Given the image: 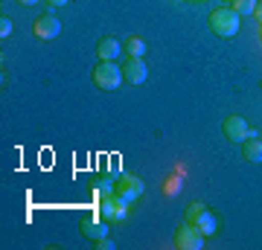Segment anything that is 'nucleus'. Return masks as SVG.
Wrapping results in <instances>:
<instances>
[{
  "mask_svg": "<svg viewBox=\"0 0 262 250\" xmlns=\"http://www.w3.org/2000/svg\"><path fill=\"white\" fill-rule=\"evenodd\" d=\"M99 215L105 221H122L128 215V201L120 198V195H108V198H99Z\"/></svg>",
  "mask_w": 262,
  "mask_h": 250,
  "instance_id": "nucleus-6",
  "label": "nucleus"
},
{
  "mask_svg": "<svg viewBox=\"0 0 262 250\" xmlns=\"http://www.w3.org/2000/svg\"><path fill=\"white\" fill-rule=\"evenodd\" d=\"M143 189H146V186H143V180L140 177H134V175H125V172H120V175H117V184H114V195H120V198H125V201H137V198H140L143 195Z\"/></svg>",
  "mask_w": 262,
  "mask_h": 250,
  "instance_id": "nucleus-5",
  "label": "nucleus"
},
{
  "mask_svg": "<svg viewBox=\"0 0 262 250\" xmlns=\"http://www.w3.org/2000/svg\"><path fill=\"white\" fill-rule=\"evenodd\" d=\"M230 3H233V0H230Z\"/></svg>",
  "mask_w": 262,
  "mask_h": 250,
  "instance_id": "nucleus-21",
  "label": "nucleus"
},
{
  "mask_svg": "<svg viewBox=\"0 0 262 250\" xmlns=\"http://www.w3.org/2000/svg\"><path fill=\"white\" fill-rule=\"evenodd\" d=\"M242 154H245V160H248V163H262V140L248 137L242 143Z\"/></svg>",
  "mask_w": 262,
  "mask_h": 250,
  "instance_id": "nucleus-12",
  "label": "nucleus"
},
{
  "mask_svg": "<svg viewBox=\"0 0 262 250\" xmlns=\"http://www.w3.org/2000/svg\"><path fill=\"white\" fill-rule=\"evenodd\" d=\"M94 84L99 90H117L122 84V67H117L114 61H99L94 67Z\"/></svg>",
  "mask_w": 262,
  "mask_h": 250,
  "instance_id": "nucleus-2",
  "label": "nucleus"
},
{
  "mask_svg": "<svg viewBox=\"0 0 262 250\" xmlns=\"http://www.w3.org/2000/svg\"><path fill=\"white\" fill-rule=\"evenodd\" d=\"M9 32H12V20L6 18V15H3V18H0V35L6 38V35H9Z\"/></svg>",
  "mask_w": 262,
  "mask_h": 250,
  "instance_id": "nucleus-16",
  "label": "nucleus"
},
{
  "mask_svg": "<svg viewBox=\"0 0 262 250\" xmlns=\"http://www.w3.org/2000/svg\"><path fill=\"white\" fill-rule=\"evenodd\" d=\"M82 233L91 241H99V239L108 236V221H105L102 215H96V218H84V221H82Z\"/></svg>",
  "mask_w": 262,
  "mask_h": 250,
  "instance_id": "nucleus-10",
  "label": "nucleus"
},
{
  "mask_svg": "<svg viewBox=\"0 0 262 250\" xmlns=\"http://www.w3.org/2000/svg\"><path fill=\"white\" fill-rule=\"evenodd\" d=\"M253 15H256V20L262 24V0H256V12H253Z\"/></svg>",
  "mask_w": 262,
  "mask_h": 250,
  "instance_id": "nucleus-18",
  "label": "nucleus"
},
{
  "mask_svg": "<svg viewBox=\"0 0 262 250\" xmlns=\"http://www.w3.org/2000/svg\"><path fill=\"white\" fill-rule=\"evenodd\" d=\"M187 221L192 224V227H198V230L204 233V236H215V215L207 210L204 204H189L187 207Z\"/></svg>",
  "mask_w": 262,
  "mask_h": 250,
  "instance_id": "nucleus-4",
  "label": "nucleus"
},
{
  "mask_svg": "<svg viewBox=\"0 0 262 250\" xmlns=\"http://www.w3.org/2000/svg\"><path fill=\"white\" fill-rule=\"evenodd\" d=\"M47 3H50V6H64L67 0H47Z\"/></svg>",
  "mask_w": 262,
  "mask_h": 250,
  "instance_id": "nucleus-20",
  "label": "nucleus"
},
{
  "mask_svg": "<svg viewBox=\"0 0 262 250\" xmlns=\"http://www.w3.org/2000/svg\"><path fill=\"white\" fill-rule=\"evenodd\" d=\"M122 47H125V53H128V56H134V58L146 56V41H143V38H128Z\"/></svg>",
  "mask_w": 262,
  "mask_h": 250,
  "instance_id": "nucleus-13",
  "label": "nucleus"
},
{
  "mask_svg": "<svg viewBox=\"0 0 262 250\" xmlns=\"http://www.w3.org/2000/svg\"><path fill=\"white\" fill-rule=\"evenodd\" d=\"M18 3H20V6H35L38 0H18Z\"/></svg>",
  "mask_w": 262,
  "mask_h": 250,
  "instance_id": "nucleus-19",
  "label": "nucleus"
},
{
  "mask_svg": "<svg viewBox=\"0 0 262 250\" xmlns=\"http://www.w3.org/2000/svg\"><path fill=\"white\" fill-rule=\"evenodd\" d=\"M94 244H96L99 250H114V241L108 239V236H105V239H99V241H94Z\"/></svg>",
  "mask_w": 262,
  "mask_h": 250,
  "instance_id": "nucleus-17",
  "label": "nucleus"
},
{
  "mask_svg": "<svg viewBox=\"0 0 262 250\" xmlns=\"http://www.w3.org/2000/svg\"><path fill=\"white\" fill-rule=\"evenodd\" d=\"M114 184H117V175L96 180V195H99V198H108V195H114Z\"/></svg>",
  "mask_w": 262,
  "mask_h": 250,
  "instance_id": "nucleus-14",
  "label": "nucleus"
},
{
  "mask_svg": "<svg viewBox=\"0 0 262 250\" xmlns=\"http://www.w3.org/2000/svg\"><path fill=\"white\" fill-rule=\"evenodd\" d=\"M204 239H207L204 233L198 230V227H192L189 221H184L178 230H175V236H172V241H175L178 250H201L204 247Z\"/></svg>",
  "mask_w": 262,
  "mask_h": 250,
  "instance_id": "nucleus-3",
  "label": "nucleus"
},
{
  "mask_svg": "<svg viewBox=\"0 0 262 250\" xmlns=\"http://www.w3.org/2000/svg\"><path fill=\"white\" fill-rule=\"evenodd\" d=\"M32 32H35L38 38H44V41H50V38H56L58 32H61V20L53 15V12H47V15H41V18L32 24Z\"/></svg>",
  "mask_w": 262,
  "mask_h": 250,
  "instance_id": "nucleus-9",
  "label": "nucleus"
},
{
  "mask_svg": "<svg viewBox=\"0 0 262 250\" xmlns=\"http://www.w3.org/2000/svg\"><path fill=\"white\" fill-rule=\"evenodd\" d=\"M122 79H125L128 84H143L146 79H149V67H146V61L131 56L128 61L122 64Z\"/></svg>",
  "mask_w": 262,
  "mask_h": 250,
  "instance_id": "nucleus-8",
  "label": "nucleus"
},
{
  "mask_svg": "<svg viewBox=\"0 0 262 250\" xmlns=\"http://www.w3.org/2000/svg\"><path fill=\"white\" fill-rule=\"evenodd\" d=\"M239 27H242V15L233 6H222V9H215L210 15V29L219 38H233L239 32Z\"/></svg>",
  "mask_w": 262,
  "mask_h": 250,
  "instance_id": "nucleus-1",
  "label": "nucleus"
},
{
  "mask_svg": "<svg viewBox=\"0 0 262 250\" xmlns=\"http://www.w3.org/2000/svg\"><path fill=\"white\" fill-rule=\"evenodd\" d=\"M225 137L230 140V143H239V140H248V137H256V131L248 125V120L245 117H239V113H230L225 120Z\"/></svg>",
  "mask_w": 262,
  "mask_h": 250,
  "instance_id": "nucleus-7",
  "label": "nucleus"
},
{
  "mask_svg": "<svg viewBox=\"0 0 262 250\" xmlns=\"http://www.w3.org/2000/svg\"><path fill=\"white\" fill-rule=\"evenodd\" d=\"M230 6H233V9L245 18V15H253V12H256V0H233Z\"/></svg>",
  "mask_w": 262,
  "mask_h": 250,
  "instance_id": "nucleus-15",
  "label": "nucleus"
},
{
  "mask_svg": "<svg viewBox=\"0 0 262 250\" xmlns=\"http://www.w3.org/2000/svg\"><path fill=\"white\" fill-rule=\"evenodd\" d=\"M122 50H125V47H122L117 38H99V44H96V58H99V61H114Z\"/></svg>",
  "mask_w": 262,
  "mask_h": 250,
  "instance_id": "nucleus-11",
  "label": "nucleus"
}]
</instances>
